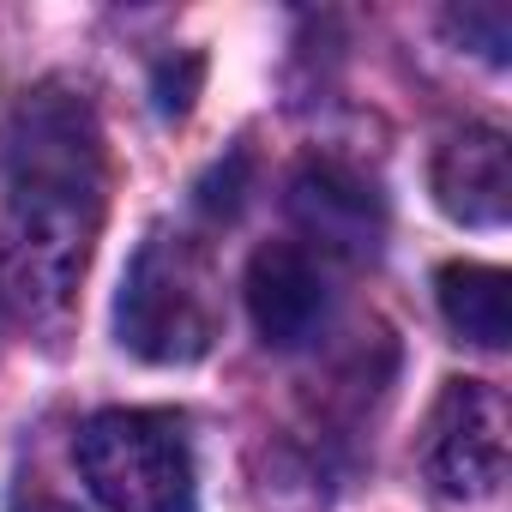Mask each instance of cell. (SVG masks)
<instances>
[{
  "instance_id": "cell-4",
  "label": "cell",
  "mask_w": 512,
  "mask_h": 512,
  "mask_svg": "<svg viewBox=\"0 0 512 512\" xmlns=\"http://www.w3.org/2000/svg\"><path fill=\"white\" fill-rule=\"evenodd\" d=\"M506 452H512V410L500 386L488 380H446L434 416H428V476L452 500H488L506 482Z\"/></svg>"
},
{
  "instance_id": "cell-3",
  "label": "cell",
  "mask_w": 512,
  "mask_h": 512,
  "mask_svg": "<svg viewBox=\"0 0 512 512\" xmlns=\"http://www.w3.org/2000/svg\"><path fill=\"white\" fill-rule=\"evenodd\" d=\"M79 470L109 512H193L199 470L181 416L103 410L79 428Z\"/></svg>"
},
{
  "instance_id": "cell-10",
  "label": "cell",
  "mask_w": 512,
  "mask_h": 512,
  "mask_svg": "<svg viewBox=\"0 0 512 512\" xmlns=\"http://www.w3.org/2000/svg\"><path fill=\"white\" fill-rule=\"evenodd\" d=\"M19 512H73V506H55V500H37V506H19Z\"/></svg>"
},
{
  "instance_id": "cell-8",
  "label": "cell",
  "mask_w": 512,
  "mask_h": 512,
  "mask_svg": "<svg viewBox=\"0 0 512 512\" xmlns=\"http://www.w3.org/2000/svg\"><path fill=\"white\" fill-rule=\"evenodd\" d=\"M434 296H440L446 326L464 344L506 350V338H512V284H506V272H494V266H440Z\"/></svg>"
},
{
  "instance_id": "cell-5",
  "label": "cell",
  "mask_w": 512,
  "mask_h": 512,
  "mask_svg": "<svg viewBox=\"0 0 512 512\" xmlns=\"http://www.w3.org/2000/svg\"><path fill=\"white\" fill-rule=\"evenodd\" d=\"M290 217L314 241V253H332V260H374L380 241H386V199H380V187L362 169L338 163V157H314V163L296 169Z\"/></svg>"
},
{
  "instance_id": "cell-1",
  "label": "cell",
  "mask_w": 512,
  "mask_h": 512,
  "mask_svg": "<svg viewBox=\"0 0 512 512\" xmlns=\"http://www.w3.org/2000/svg\"><path fill=\"white\" fill-rule=\"evenodd\" d=\"M0 290L19 308H55L85 272L103 223V127L67 85L25 91L0 121Z\"/></svg>"
},
{
  "instance_id": "cell-7",
  "label": "cell",
  "mask_w": 512,
  "mask_h": 512,
  "mask_svg": "<svg viewBox=\"0 0 512 512\" xmlns=\"http://www.w3.org/2000/svg\"><path fill=\"white\" fill-rule=\"evenodd\" d=\"M434 199L452 223L500 229L512 211V157L500 127H458L434 151Z\"/></svg>"
},
{
  "instance_id": "cell-6",
  "label": "cell",
  "mask_w": 512,
  "mask_h": 512,
  "mask_svg": "<svg viewBox=\"0 0 512 512\" xmlns=\"http://www.w3.org/2000/svg\"><path fill=\"white\" fill-rule=\"evenodd\" d=\"M247 314H253L260 344L272 350H302L308 338H320L332 314L326 260L302 241H266L247 266Z\"/></svg>"
},
{
  "instance_id": "cell-2",
  "label": "cell",
  "mask_w": 512,
  "mask_h": 512,
  "mask_svg": "<svg viewBox=\"0 0 512 512\" xmlns=\"http://www.w3.org/2000/svg\"><path fill=\"white\" fill-rule=\"evenodd\" d=\"M115 332L139 362H157V368L199 362L217 344L223 302H217V278L199 241L169 235V229H151L139 241L115 296Z\"/></svg>"
},
{
  "instance_id": "cell-9",
  "label": "cell",
  "mask_w": 512,
  "mask_h": 512,
  "mask_svg": "<svg viewBox=\"0 0 512 512\" xmlns=\"http://www.w3.org/2000/svg\"><path fill=\"white\" fill-rule=\"evenodd\" d=\"M446 31L458 37V43H470L482 61H506V49H512V19H506V7H464V13H446Z\"/></svg>"
}]
</instances>
